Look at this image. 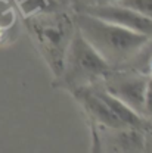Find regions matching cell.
<instances>
[{
    "label": "cell",
    "mask_w": 152,
    "mask_h": 153,
    "mask_svg": "<svg viewBox=\"0 0 152 153\" xmlns=\"http://www.w3.org/2000/svg\"><path fill=\"white\" fill-rule=\"evenodd\" d=\"M78 31L109 63H120L134 56L151 37L127 30L97 16L81 13L77 18Z\"/></svg>",
    "instance_id": "1"
},
{
    "label": "cell",
    "mask_w": 152,
    "mask_h": 153,
    "mask_svg": "<svg viewBox=\"0 0 152 153\" xmlns=\"http://www.w3.org/2000/svg\"><path fill=\"white\" fill-rule=\"evenodd\" d=\"M111 65L77 30L65 56V78L70 84H81L106 75Z\"/></svg>",
    "instance_id": "2"
},
{
    "label": "cell",
    "mask_w": 152,
    "mask_h": 153,
    "mask_svg": "<svg viewBox=\"0 0 152 153\" xmlns=\"http://www.w3.org/2000/svg\"><path fill=\"white\" fill-rule=\"evenodd\" d=\"M84 12L100 19H105L108 22L117 24L120 27H124L127 30L152 37V19L148 16H143L142 13L136 12L134 9H130L127 6H123L118 3L92 4V6L86 7Z\"/></svg>",
    "instance_id": "3"
},
{
    "label": "cell",
    "mask_w": 152,
    "mask_h": 153,
    "mask_svg": "<svg viewBox=\"0 0 152 153\" xmlns=\"http://www.w3.org/2000/svg\"><path fill=\"white\" fill-rule=\"evenodd\" d=\"M146 79L143 76H130L121 81H115L109 85L108 91L126 105H129L134 112L145 116L143 106H145V90H146Z\"/></svg>",
    "instance_id": "4"
},
{
    "label": "cell",
    "mask_w": 152,
    "mask_h": 153,
    "mask_svg": "<svg viewBox=\"0 0 152 153\" xmlns=\"http://www.w3.org/2000/svg\"><path fill=\"white\" fill-rule=\"evenodd\" d=\"M78 99L83 102L84 108L90 112V115L97 119L99 122L114 128V130H121L126 128L124 124L115 116V114L108 108V105L97 96V93L89 91V90H80L78 91Z\"/></svg>",
    "instance_id": "5"
},
{
    "label": "cell",
    "mask_w": 152,
    "mask_h": 153,
    "mask_svg": "<svg viewBox=\"0 0 152 153\" xmlns=\"http://www.w3.org/2000/svg\"><path fill=\"white\" fill-rule=\"evenodd\" d=\"M96 93L108 105V108L114 112L115 116L124 124L126 128H139V130H142L145 127L146 121L143 119V116L139 115L137 112H134L129 105H126L123 100H120L118 97L111 94L108 90L106 91H96Z\"/></svg>",
    "instance_id": "6"
},
{
    "label": "cell",
    "mask_w": 152,
    "mask_h": 153,
    "mask_svg": "<svg viewBox=\"0 0 152 153\" xmlns=\"http://www.w3.org/2000/svg\"><path fill=\"white\" fill-rule=\"evenodd\" d=\"M117 135V146L123 152H143L145 150V134L139 128H121Z\"/></svg>",
    "instance_id": "7"
},
{
    "label": "cell",
    "mask_w": 152,
    "mask_h": 153,
    "mask_svg": "<svg viewBox=\"0 0 152 153\" xmlns=\"http://www.w3.org/2000/svg\"><path fill=\"white\" fill-rule=\"evenodd\" d=\"M41 38L44 40V43H47L52 49H59L64 43L65 38V31L62 27L59 25H46L41 28Z\"/></svg>",
    "instance_id": "8"
},
{
    "label": "cell",
    "mask_w": 152,
    "mask_h": 153,
    "mask_svg": "<svg viewBox=\"0 0 152 153\" xmlns=\"http://www.w3.org/2000/svg\"><path fill=\"white\" fill-rule=\"evenodd\" d=\"M115 3L134 9L136 12L142 13L143 16H148L152 19V0H118Z\"/></svg>",
    "instance_id": "9"
},
{
    "label": "cell",
    "mask_w": 152,
    "mask_h": 153,
    "mask_svg": "<svg viewBox=\"0 0 152 153\" xmlns=\"http://www.w3.org/2000/svg\"><path fill=\"white\" fill-rule=\"evenodd\" d=\"M145 116L152 115V78L146 79V90H145V106H143Z\"/></svg>",
    "instance_id": "10"
},
{
    "label": "cell",
    "mask_w": 152,
    "mask_h": 153,
    "mask_svg": "<svg viewBox=\"0 0 152 153\" xmlns=\"http://www.w3.org/2000/svg\"><path fill=\"white\" fill-rule=\"evenodd\" d=\"M145 150L152 152V134H151V137H149V138L145 135Z\"/></svg>",
    "instance_id": "11"
},
{
    "label": "cell",
    "mask_w": 152,
    "mask_h": 153,
    "mask_svg": "<svg viewBox=\"0 0 152 153\" xmlns=\"http://www.w3.org/2000/svg\"><path fill=\"white\" fill-rule=\"evenodd\" d=\"M118 0H95V4H108V3H115Z\"/></svg>",
    "instance_id": "12"
},
{
    "label": "cell",
    "mask_w": 152,
    "mask_h": 153,
    "mask_svg": "<svg viewBox=\"0 0 152 153\" xmlns=\"http://www.w3.org/2000/svg\"><path fill=\"white\" fill-rule=\"evenodd\" d=\"M148 121L151 122V125H152V115H151V116H148Z\"/></svg>",
    "instance_id": "13"
}]
</instances>
